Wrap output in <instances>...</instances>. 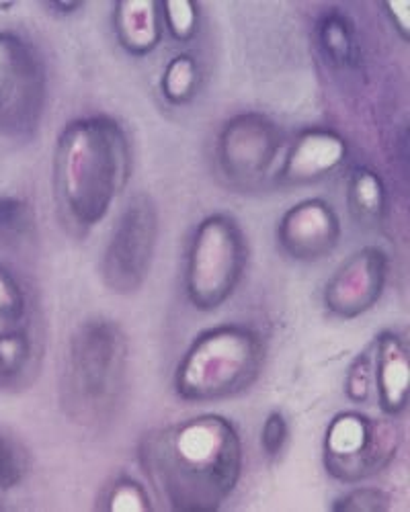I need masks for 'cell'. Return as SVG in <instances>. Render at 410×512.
<instances>
[{"label": "cell", "mask_w": 410, "mask_h": 512, "mask_svg": "<svg viewBox=\"0 0 410 512\" xmlns=\"http://www.w3.org/2000/svg\"><path fill=\"white\" fill-rule=\"evenodd\" d=\"M29 314V295L19 275L0 263V326L25 322Z\"/></svg>", "instance_id": "22"}, {"label": "cell", "mask_w": 410, "mask_h": 512, "mask_svg": "<svg viewBox=\"0 0 410 512\" xmlns=\"http://www.w3.org/2000/svg\"><path fill=\"white\" fill-rule=\"evenodd\" d=\"M138 459L156 498L169 510L224 506L244 472L238 426L224 414H197L146 433Z\"/></svg>", "instance_id": "1"}, {"label": "cell", "mask_w": 410, "mask_h": 512, "mask_svg": "<svg viewBox=\"0 0 410 512\" xmlns=\"http://www.w3.org/2000/svg\"><path fill=\"white\" fill-rule=\"evenodd\" d=\"M331 508L335 512H388L392 510V498L382 488L359 486L341 494Z\"/></svg>", "instance_id": "24"}, {"label": "cell", "mask_w": 410, "mask_h": 512, "mask_svg": "<svg viewBox=\"0 0 410 512\" xmlns=\"http://www.w3.org/2000/svg\"><path fill=\"white\" fill-rule=\"evenodd\" d=\"M111 27L123 52L134 58L150 56L164 39L160 3H152V0L115 3L111 11Z\"/></svg>", "instance_id": "14"}, {"label": "cell", "mask_w": 410, "mask_h": 512, "mask_svg": "<svg viewBox=\"0 0 410 512\" xmlns=\"http://www.w3.org/2000/svg\"><path fill=\"white\" fill-rule=\"evenodd\" d=\"M160 238V213L148 193H136L113 224L101 256L103 285L117 295L138 293L156 256Z\"/></svg>", "instance_id": "8"}, {"label": "cell", "mask_w": 410, "mask_h": 512, "mask_svg": "<svg viewBox=\"0 0 410 512\" xmlns=\"http://www.w3.org/2000/svg\"><path fill=\"white\" fill-rule=\"evenodd\" d=\"M29 476V455L13 437L0 431V492L17 490Z\"/></svg>", "instance_id": "23"}, {"label": "cell", "mask_w": 410, "mask_h": 512, "mask_svg": "<svg viewBox=\"0 0 410 512\" xmlns=\"http://www.w3.org/2000/svg\"><path fill=\"white\" fill-rule=\"evenodd\" d=\"M132 347L128 332L107 316L80 322L68 338L60 369V406L82 429L109 426L130 386Z\"/></svg>", "instance_id": "3"}, {"label": "cell", "mask_w": 410, "mask_h": 512, "mask_svg": "<svg viewBox=\"0 0 410 512\" xmlns=\"http://www.w3.org/2000/svg\"><path fill=\"white\" fill-rule=\"evenodd\" d=\"M374 394V357L372 351L361 353L347 369L345 396L353 404H365Z\"/></svg>", "instance_id": "25"}, {"label": "cell", "mask_w": 410, "mask_h": 512, "mask_svg": "<svg viewBox=\"0 0 410 512\" xmlns=\"http://www.w3.org/2000/svg\"><path fill=\"white\" fill-rule=\"evenodd\" d=\"M44 7H46L48 11L60 15V17H68V15H74L76 11H80L85 5H80V3H48V5H44Z\"/></svg>", "instance_id": "28"}, {"label": "cell", "mask_w": 410, "mask_h": 512, "mask_svg": "<svg viewBox=\"0 0 410 512\" xmlns=\"http://www.w3.org/2000/svg\"><path fill=\"white\" fill-rule=\"evenodd\" d=\"M201 62L191 52L175 54L160 74V95L173 107L193 103L201 91Z\"/></svg>", "instance_id": "18"}, {"label": "cell", "mask_w": 410, "mask_h": 512, "mask_svg": "<svg viewBox=\"0 0 410 512\" xmlns=\"http://www.w3.org/2000/svg\"><path fill=\"white\" fill-rule=\"evenodd\" d=\"M164 35L177 44H191L201 29V7L191 0H167L160 3Z\"/></svg>", "instance_id": "21"}, {"label": "cell", "mask_w": 410, "mask_h": 512, "mask_svg": "<svg viewBox=\"0 0 410 512\" xmlns=\"http://www.w3.org/2000/svg\"><path fill=\"white\" fill-rule=\"evenodd\" d=\"M132 173V138L117 117L91 113L70 119L52 156V189L62 224L76 236L93 232L128 189Z\"/></svg>", "instance_id": "2"}, {"label": "cell", "mask_w": 410, "mask_h": 512, "mask_svg": "<svg viewBox=\"0 0 410 512\" xmlns=\"http://www.w3.org/2000/svg\"><path fill=\"white\" fill-rule=\"evenodd\" d=\"M388 21L396 29V33L408 41V31H410V5L408 3H386L382 5Z\"/></svg>", "instance_id": "27"}, {"label": "cell", "mask_w": 410, "mask_h": 512, "mask_svg": "<svg viewBox=\"0 0 410 512\" xmlns=\"http://www.w3.org/2000/svg\"><path fill=\"white\" fill-rule=\"evenodd\" d=\"M39 363V343L25 322L0 326V383L17 388Z\"/></svg>", "instance_id": "17"}, {"label": "cell", "mask_w": 410, "mask_h": 512, "mask_svg": "<svg viewBox=\"0 0 410 512\" xmlns=\"http://www.w3.org/2000/svg\"><path fill=\"white\" fill-rule=\"evenodd\" d=\"M343 236L335 205L324 197H308L283 211L275 226L279 250L296 263H316L331 254Z\"/></svg>", "instance_id": "11"}, {"label": "cell", "mask_w": 410, "mask_h": 512, "mask_svg": "<svg viewBox=\"0 0 410 512\" xmlns=\"http://www.w3.org/2000/svg\"><path fill=\"white\" fill-rule=\"evenodd\" d=\"M99 508L107 512H146L154 510L156 504L144 482L121 474L115 476L101 492Z\"/></svg>", "instance_id": "20"}, {"label": "cell", "mask_w": 410, "mask_h": 512, "mask_svg": "<svg viewBox=\"0 0 410 512\" xmlns=\"http://www.w3.org/2000/svg\"><path fill=\"white\" fill-rule=\"evenodd\" d=\"M374 394L384 416L400 418L408 408L410 353L406 338L392 328L382 330L372 347Z\"/></svg>", "instance_id": "13"}, {"label": "cell", "mask_w": 410, "mask_h": 512, "mask_svg": "<svg viewBox=\"0 0 410 512\" xmlns=\"http://www.w3.org/2000/svg\"><path fill=\"white\" fill-rule=\"evenodd\" d=\"M0 508H3V502H0Z\"/></svg>", "instance_id": "29"}, {"label": "cell", "mask_w": 410, "mask_h": 512, "mask_svg": "<svg viewBox=\"0 0 410 512\" xmlns=\"http://www.w3.org/2000/svg\"><path fill=\"white\" fill-rule=\"evenodd\" d=\"M267 345L263 334L240 322L201 330L177 361L173 392L181 402L208 404L249 392L263 373Z\"/></svg>", "instance_id": "4"}, {"label": "cell", "mask_w": 410, "mask_h": 512, "mask_svg": "<svg viewBox=\"0 0 410 512\" xmlns=\"http://www.w3.org/2000/svg\"><path fill=\"white\" fill-rule=\"evenodd\" d=\"M290 443V422L281 410H271L261 426V449L267 459L275 461Z\"/></svg>", "instance_id": "26"}, {"label": "cell", "mask_w": 410, "mask_h": 512, "mask_svg": "<svg viewBox=\"0 0 410 512\" xmlns=\"http://www.w3.org/2000/svg\"><path fill=\"white\" fill-rule=\"evenodd\" d=\"M351 154L347 138L333 127L312 125L285 146L273 181L279 187H310L335 177Z\"/></svg>", "instance_id": "12"}, {"label": "cell", "mask_w": 410, "mask_h": 512, "mask_svg": "<svg viewBox=\"0 0 410 512\" xmlns=\"http://www.w3.org/2000/svg\"><path fill=\"white\" fill-rule=\"evenodd\" d=\"M400 445L402 435L392 418L343 410L326 424L322 437L324 472L343 484L369 480L394 463Z\"/></svg>", "instance_id": "6"}, {"label": "cell", "mask_w": 410, "mask_h": 512, "mask_svg": "<svg viewBox=\"0 0 410 512\" xmlns=\"http://www.w3.org/2000/svg\"><path fill=\"white\" fill-rule=\"evenodd\" d=\"M35 234V209L21 195H0V244L19 248Z\"/></svg>", "instance_id": "19"}, {"label": "cell", "mask_w": 410, "mask_h": 512, "mask_svg": "<svg viewBox=\"0 0 410 512\" xmlns=\"http://www.w3.org/2000/svg\"><path fill=\"white\" fill-rule=\"evenodd\" d=\"M390 277V256L380 246H363L328 277L324 310L339 320H355L378 306Z\"/></svg>", "instance_id": "10"}, {"label": "cell", "mask_w": 410, "mask_h": 512, "mask_svg": "<svg viewBox=\"0 0 410 512\" xmlns=\"http://www.w3.org/2000/svg\"><path fill=\"white\" fill-rule=\"evenodd\" d=\"M316 48L335 72H355L363 64V44L353 17L343 7H326L314 21Z\"/></svg>", "instance_id": "15"}, {"label": "cell", "mask_w": 410, "mask_h": 512, "mask_svg": "<svg viewBox=\"0 0 410 512\" xmlns=\"http://www.w3.org/2000/svg\"><path fill=\"white\" fill-rule=\"evenodd\" d=\"M283 150L285 136L275 119L259 111H242L222 123L214 158L224 181L249 191L273 179Z\"/></svg>", "instance_id": "9"}, {"label": "cell", "mask_w": 410, "mask_h": 512, "mask_svg": "<svg viewBox=\"0 0 410 512\" xmlns=\"http://www.w3.org/2000/svg\"><path fill=\"white\" fill-rule=\"evenodd\" d=\"M48 105V70L23 33L0 29V134L37 132Z\"/></svg>", "instance_id": "7"}, {"label": "cell", "mask_w": 410, "mask_h": 512, "mask_svg": "<svg viewBox=\"0 0 410 512\" xmlns=\"http://www.w3.org/2000/svg\"><path fill=\"white\" fill-rule=\"evenodd\" d=\"M249 267V240L232 213L203 216L191 232L183 289L197 312H216L240 287Z\"/></svg>", "instance_id": "5"}, {"label": "cell", "mask_w": 410, "mask_h": 512, "mask_svg": "<svg viewBox=\"0 0 410 512\" xmlns=\"http://www.w3.org/2000/svg\"><path fill=\"white\" fill-rule=\"evenodd\" d=\"M351 218L365 228H378L388 216V187L374 166L355 164L345 185Z\"/></svg>", "instance_id": "16"}]
</instances>
